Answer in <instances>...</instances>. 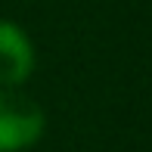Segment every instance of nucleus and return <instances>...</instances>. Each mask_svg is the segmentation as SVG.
<instances>
[{
	"instance_id": "nucleus-2",
	"label": "nucleus",
	"mask_w": 152,
	"mask_h": 152,
	"mask_svg": "<svg viewBox=\"0 0 152 152\" xmlns=\"http://www.w3.org/2000/svg\"><path fill=\"white\" fill-rule=\"evenodd\" d=\"M34 72L31 37L10 19H0V87H19Z\"/></svg>"
},
{
	"instance_id": "nucleus-1",
	"label": "nucleus",
	"mask_w": 152,
	"mask_h": 152,
	"mask_svg": "<svg viewBox=\"0 0 152 152\" xmlns=\"http://www.w3.org/2000/svg\"><path fill=\"white\" fill-rule=\"evenodd\" d=\"M47 115L31 96L0 87V152H25L44 137Z\"/></svg>"
}]
</instances>
